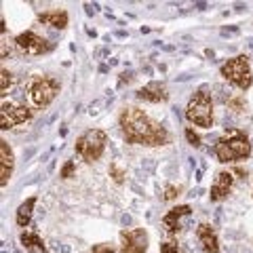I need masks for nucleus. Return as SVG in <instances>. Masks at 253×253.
<instances>
[{
	"label": "nucleus",
	"mask_w": 253,
	"mask_h": 253,
	"mask_svg": "<svg viewBox=\"0 0 253 253\" xmlns=\"http://www.w3.org/2000/svg\"><path fill=\"white\" fill-rule=\"evenodd\" d=\"M121 129L123 135L129 144H137V146H165L169 144V133L165 126L154 123L144 110L126 106L121 112Z\"/></svg>",
	"instance_id": "obj_1"
},
{
	"label": "nucleus",
	"mask_w": 253,
	"mask_h": 253,
	"mask_svg": "<svg viewBox=\"0 0 253 253\" xmlns=\"http://www.w3.org/2000/svg\"><path fill=\"white\" fill-rule=\"evenodd\" d=\"M251 154V144L249 137L243 131L232 129L228 131L224 137L217 139L215 144V156L219 163H236V161H245Z\"/></svg>",
	"instance_id": "obj_2"
},
{
	"label": "nucleus",
	"mask_w": 253,
	"mask_h": 253,
	"mask_svg": "<svg viewBox=\"0 0 253 253\" xmlns=\"http://www.w3.org/2000/svg\"><path fill=\"white\" fill-rule=\"evenodd\" d=\"M186 118L196 126L209 129L213 126V99L207 91H196L186 106Z\"/></svg>",
	"instance_id": "obj_3"
},
{
	"label": "nucleus",
	"mask_w": 253,
	"mask_h": 253,
	"mask_svg": "<svg viewBox=\"0 0 253 253\" xmlns=\"http://www.w3.org/2000/svg\"><path fill=\"white\" fill-rule=\"evenodd\" d=\"M61 89L59 81H55L51 76H36L32 78L30 84H28V97H30V104L34 108H46L51 101L57 97V93Z\"/></svg>",
	"instance_id": "obj_4"
},
{
	"label": "nucleus",
	"mask_w": 253,
	"mask_h": 253,
	"mask_svg": "<svg viewBox=\"0 0 253 253\" xmlns=\"http://www.w3.org/2000/svg\"><path fill=\"white\" fill-rule=\"evenodd\" d=\"M108 144V135L101 129H89L76 139V154L86 163H95L99 161L101 154L106 150Z\"/></svg>",
	"instance_id": "obj_5"
},
{
	"label": "nucleus",
	"mask_w": 253,
	"mask_h": 253,
	"mask_svg": "<svg viewBox=\"0 0 253 253\" xmlns=\"http://www.w3.org/2000/svg\"><path fill=\"white\" fill-rule=\"evenodd\" d=\"M221 76H224L228 83H232L234 86H239L241 91H247L253 84L251 66H249V59L245 57V55H239V57H234V59H228L224 66H221Z\"/></svg>",
	"instance_id": "obj_6"
},
{
	"label": "nucleus",
	"mask_w": 253,
	"mask_h": 253,
	"mask_svg": "<svg viewBox=\"0 0 253 253\" xmlns=\"http://www.w3.org/2000/svg\"><path fill=\"white\" fill-rule=\"evenodd\" d=\"M28 121H32L30 108L17 106V104H13V101H2V106H0V126H2L4 131L28 123Z\"/></svg>",
	"instance_id": "obj_7"
},
{
	"label": "nucleus",
	"mask_w": 253,
	"mask_h": 253,
	"mask_svg": "<svg viewBox=\"0 0 253 253\" xmlns=\"http://www.w3.org/2000/svg\"><path fill=\"white\" fill-rule=\"evenodd\" d=\"M148 251V232L144 228H131L121 232L118 253H146Z\"/></svg>",
	"instance_id": "obj_8"
},
{
	"label": "nucleus",
	"mask_w": 253,
	"mask_h": 253,
	"mask_svg": "<svg viewBox=\"0 0 253 253\" xmlns=\"http://www.w3.org/2000/svg\"><path fill=\"white\" fill-rule=\"evenodd\" d=\"M15 44H17L19 51L28 53V55H44L53 49L42 36L34 34V32H21V34L15 38Z\"/></svg>",
	"instance_id": "obj_9"
},
{
	"label": "nucleus",
	"mask_w": 253,
	"mask_h": 253,
	"mask_svg": "<svg viewBox=\"0 0 253 253\" xmlns=\"http://www.w3.org/2000/svg\"><path fill=\"white\" fill-rule=\"evenodd\" d=\"M232 184H234V175L230 171H219L215 179H213L211 184V190H209V199L211 201H224L228 194H230L232 190Z\"/></svg>",
	"instance_id": "obj_10"
},
{
	"label": "nucleus",
	"mask_w": 253,
	"mask_h": 253,
	"mask_svg": "<svg viewBox=\"0 0 253 253\" xmlns=\"http://www.w3.org/2000/svg\"><path fill=\"white\" fill-rule=\"evenodd\" d=\"M190 213H192V209H190V205H179V207H173L167 215L163 217V226L165 230H167L169 234H177L181 232V221H184L186 217H190Z\"/></svg>",
	"instance_id": "obj_11"
},
{
	"label": "nucleus",
	"mask_w": 253,
	"mask_h": 253,
	"mask_svg": "<svg viewBox=\"0 0 253 253\" xmlns=\"http://www.w3.org/2000/svg\"><path fill=\"white\" fill-rule=\"evenodd\" d=\"M137 99H144V101H150V104H163V101L169 99V93H167V86L163 83H148L146 86H141V89L135 93Z\"/></svg>",
	"instance_id": "obj_12"
},
{
	"label": "nucleus",
	"mask_w": 253,
	"mask_h": 253,
	"mask_svg": "<svg viewBox=\"0 0 253 253\" xmlns=\"http://www.w3.org/2000/svg\"><path fill=\"white\" fill-rule=\"evenodd\" d=\"M196 236H199V243L205 253H219V239L211 224H199Z\"/></svg>",
	"instance_id": "obj_13"
},
{
	"label": "nucleus",
	"mask_w": 253,
	"mask_h": 253,
	"mask_svg": "<svg viewBox=\"0 0 253 253\" xmlns=\"http://www.w3.org/2000/svg\"><path fill=\"white\" fill-rule=\"evenodd\" d=\"M13 165H15V158L13 152L6 141H0V186H6L9 179L13 175Z\"/></svg>",
	"instance_id": "obj_14"
},
{
	"label": "nucleus",
	"mask_w": 253,
	"mask_h": 253,
	"mask_svg": "<svg viewBox=\"0 0 253 253\" xmlns=\"http://www.w3.org/2000/svg\"><path fill=\"white\" fill-rule=\"evenodd\" d=\"M19 241H21L23 249H26L28 253H49V251H46V247H44L42 239L34 230H23L21 236H19Z\"/></svg>",
	"instance_id": "obj_15"
},
{
	"label": "nucleus",
	"mask_w": 253,
	"mask_h": 253,
	"mask_svg": "<svg viewBox=\"0 0 253 253\" xmlns=\"http://www.w3.org/2000/svg\"><path fill=\"white\" fill-rule=\"evenodd\" d=\"M68 13L66 11H46L38 15V21L44 23V26H51V28H59L63 30L68 26Z\"/></svg>",
	"instance_id": "obj_16"
},
{
	"label": "nucleus",
	"mask_w": 253,
	"mask_h": 253,
	"mask_svg": "<svg viewBox=\"0 0 253 253\" xmlns=\"http://www.w3.org/2000/svg\"><path fill=\"white\" fill-rule=\"evenodd\" d=\"M34 205H36V196H32V199H28L26 203H21V205H19L17 215H15V221H17V226L26 228V226L30 224V219H32V211H34Z\"/></svg>",
	"instance_id": "obj_17"
},
{
	"label": "nucleus",
	"mask_w": 253,
	"mask_h": 253,
	"mask_svg": "<svg viewBox=\"0 0 253 253\" xmlns=\"http://www.w3.org/2000/svg\"><path fill=\"white\" fill-rule=\"evenodd\" d=\"M0 74H2V76H0V91H2V95H4V93L13 86V81H15V78H13V74H11L6 68H2V72H0Z\"/></svg>",
	"instance_id": "obj_18"
},
{
	"label": "nucleus",
	"mask_w": 253,
	"mask_h": 253,
	"mask_svg": "<svg viewBox=\"0 0 253 253\" xmlns=\"http://www.w3.org/2000/svg\"><path fill=\"white\" fill-rule=\"evenodd\" d=\"M186 137H188V141H190V144H192L194 148L201 146V137H199V133L192 131V126H188V129H186Z\"/></svg>",
	"instance_id": "obj_19"
},
{
	"label": "nucleus",
	"mask_w": 253,
	"mask_h": 253,
	"mask_svg": "<svg viewBox=\"0 0 253 253\" xmlns=\"http://www.w3.org/2000/svg\"><path fill=\"white\" fill-rule=\"evenodd\" d=\"M74 171H76L74 163H72V161H68L66 165H63V169H61V177H63V179H70V177L74 175Z\"/></svg>",
	"instance_id": "obj_20"
},
{
	"label": "nucleus",
	"mask_w": 253,
	"mask_h": 253,
	"mask_svg": "<svg viewBox=\"0 0 253 253\" xmlns=\"http://www.w3.org/2000/svg\"><path fill=\"white\" fill-rule=\"evenodd\" d=\"M91 253H118V249L110 247V245H106V243H101V245H95V247L91 249Z\"/></svg>",
	"instance_id": "obj_21"
},
{
	"label": "nucleus",
	"mask_w": 253,
	"mask_h": 253,
	"mask_svg": "<svg viewBox=\"0 0 253 253\" xmlns=\"http://www.w3.org/2000/svg\"><path fill=\"white\" fill-rule=\"evenodd\" d=\"M177 194H179V188H175V186H167V190H165V196H163V199H165V201H173Z\"/></svg>",
	"instance_id": "obj_22"
},
{
	"label": "nucleus",
	"mask_w": 253,
	"mask_h": 253,
	"mask_svg": "<svg viewBox=\"0 0 253 253\" xmlns=\"http://www.w3.org/2000/svg\"><path fill=\"white\" fill-rule=\"evenodd\" d=\"M110 175L114 177V181H118V184H121L123 177H125V173H123V169H118L116 165H112V167H110Z\"/></svg>",
	"instance_id": "obj_23"
},
{
	"label": "nucleus",
	"mask_w": 253,
	"mask_h": 253,
	"mask_svg": "<svg viewBox=\"0 0 253 253\" xmlns=\"http://www.w3.org/2000/svg\"><path fill=\"white\" fill-rule=\"evenodd\" d=\"M161 253H181L175 245H171V243H163L161 245Z\"/></svg>",
	"instance_id": "obj_24"
}]
</instances>
